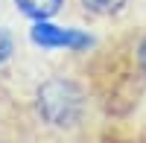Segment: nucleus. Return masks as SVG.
Returning <instances> with one entry per match:
<instances>
[{
  "label": "nucleus",
  "mask_w": 146,
  "mask_h": 143,
  "mask_svg": "<svg viewBox=\"0 0 146 143\" xmlns=\"http://www.w3.org/2000/svg\"><path fill=\"white\" fill-rule=\"evenodd\" d=\"M100 108L102 102L88 73L56 70L21 99L15 134L27 143H82L100 120Z\"/></svg>",
  "instance_id": "f257e3e1"
},
{
  "label": "nucleus",
  "mask_w": 146,
  "mask_h": 143,
  "mask_svg": "<svg viewBox=\"0 0 146 143\" xmlns=\"http://www.w3.org/2000/svg\"><path fill=\"white\" fill-rule=\"evenodd\" d=\"M88 79L102 105L114 111L131 108L146 93V26L126 32L102 50L91 62Z\"/></svg>",
  "instance_id": "f03ea898"
},
{
  "label": "nucleus",
  "mask_w": 146,
  "mask_h": 143,
  "mask_svg": "<svg viewBox=\"0 0 146 143\" xmlns=\"http://www.w3.org/2000/svg\"><path fill=\"white\" fill-rule=\"evenodd\" d=\"M29 38L41 50H64V53H88L94 47V38L85 29L56 26L53 21H32Z\"/></svg>",
  "instance_id": "7ed1b4c3"
},
{
  "label": "nucleus",
  "mask_w": 146,
  "mask_h": 143,
  "mask_svg": "<svg viewBox=\"0 0 146 143\" xmlns=\"http://www.w3.org/2000/svg\"><path fill=\"white\" fill-rule=\"evenodd\" d=\"M76 6L88 21H117L129 12L131 0H76Z\"/></svg>",
  "instance_id": "20e7f679"
},
{
  "label": "nucleus",
  "mask_w": 146,
  "mask_h": 143,
  "mask_svg": "<svg viewBox=\"0 0 146 143\" xmlns=\"http://www.w3.org/2000/svg\"><path fill=\"white\" fill-rule=\"evenodd\" d=\"M12 3L29 21H53L56 15H62L67 0H12Z\"/></svg>",
  "instance_id": "39448f33"
},
{
  "label": "nucleus",
  "mask_w": 146,
  "mask_h": 143,
  "mask_svg": "<svg viewBox=\"0 0 146 143\" xmlns=\"http://www.w3.org/2000/svg\"><path fill=\"white\" fill-rule=\"evenodd\" d=\"M18 56V38L6 23H0V70H3L12 58Z\"/></svg>",
  "instance_id": "423d86ee"
},
{
  "label": "nucleus",
  "mask_w": 146,
  "mask_h": 143,
  "mask_svg": "<svg viewBox=\"0 0 146 143\" xmlns=\"http://www.w3.org/2000/svg\"><path fill=\"white\" fill-rule=\"evenodd\" d=\"M0 143H15V140H12L9 134H0Z\"/></svg>",
  "instance_id": "0eeeda50"
}]
</instances>
